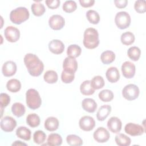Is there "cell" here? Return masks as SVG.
<instances>
[{
    "label": "cell",
    "instance_id": "28",
    "mask_svg": "<svg viewBox=\"0 0 146 146\" xmlns=\"http://www.w3.org/2000/svg\"><path fill=\"white\" fill-rule=\"evenodd\" d=\"M26 111L25 107L21 103L16 102L12 105L11 112L17 117H19L23 116Z\"/></svg>",
    "mask_w": 146,
    "mask_h": 146
},
{
    "label": "cell",
    "instance_id": "19",
    "mask_svg": "<svg viewBox=\"0 0 146 146\" xmlns=\"http://www.w3.org/2000/svg\"><path fill=\"white\" fill-rule=\"evenodd\" d=\"M82 106L83 110L89 113H93L97 108L96 102L91 98H86L82 102Z\"/></svg>",
    "mask_w": 146,
    "mask_h": 146
},
{
    "label": "cell",
    "instance_id": "2",
    "mask_svg": "<svg viewBox=\"0 0 146 146\" xmlns=\"http://www.w3.org/2000/svg\"><path fill=\"white\" fill-rule=\"evenodd\" d=\"M83 43L84 47L88 49H94L97 47L99 44V34L97 30L92 27L86 29Z\"/></svg>",
    "mask_w": 146,
    "mask_h": 146
},
{
    "label": "cell",
    "instance_id": "4",
    "mask_svg": "<svg viewBox=\"0 0 146 146\" xmlns=\"http://www.w3.org/2000/svg\"><path fill=\"white\" fill-rule=\"evenodd\" d=\"M26 102L28 107L31 110L39 108L42 104V99L38 92L34 88H30L27 91Z\"/></svg>",
    "mask_w": 146,
    "mask_h": 146
},
{
    "label": "cell",
    "instance_id": "25",
    "mask_svg": "<svg viewBox=\"0 0 146 146\" xmlns=\"http://www.w3.org/2000/svg\"><path fill=\"white\" fill-rule=\"evenodd\" d=\"M39 1H38L36 2L33 3L31 6L33 14L36 17L42 16L46 11L44 6L42 3H40Z\"/></svg>",
    "mask_w": 146,
    "mask_h": 146
},
{
    "label": "cell",
    "instance_id": "32",
    "mask_svg": "<svg viewBox=\"0 0 146 146\" xmlns=\"http://www.w3.org/2000/svg\"><path fill=\"white\" fill-rule=\"evenodd\" d=\"M44 81L49 84H53L57 82L58 76L56 72L54 70L47 71L43 76Z\"/></svg>",
    "mask_w": 146,
    "mask_h": 146
},
{
    "label": "cell",
    "instance_id": "14",
    "mask_svg": "<svg viewBox=\"0 0 146 146\" xmlns=\"http://www.w3.org/2000/svg\"><path fill=\"white\" fill-rule=\"evenodd\" d=\"M17 64L13 61H7L4 63L2 68L3 75L6 77H10L14 75L17 71Z\"/></svg>",
    "mask_w": 146,
    "mask_h": 146
},
{
    "label": "cell",
    "instance_id": "45",
    "mask_svg": "<svg viewBox=\"0 0 146 146\" xmlns=\"http://www.w3.org/2000/svg\"><path fill=\"white\" fill-rule=\"evenodd\" d=\"M80 5L83 7H89L92 6L95 3L94 0H79Z\"/></svg>",
    "mask_w": 146,
    "mask_h": 146
},
{
    "label": "cell",
    "instance_id": "6",
    "mask_svg": "<svg viewBox=\"0 0 146 146\" xmlns=\"http://www.w3.org/2000/svg\"><path fill=\"white\" fill-rule=\"evenodd\" d=\"M139 94L140 91L139 87L134 84L126 85L122 90L123 96L129 101H132L137 99Z\"/></svg>",
    "mask_w": 146,
    "mask_h": 146
},
{
    "label": "cell",
    "instance_id": "27",
    "mask_svg": "<svg viewBox=\"0 0 146 146\" xmlns=\"http://www.w3.org/2000/svg\"><path fill=\"white\" fill-rule=\"evenodd\" d=\"M82 52V49L77 44H71L67 47V54L68 57L76 58L80 56Z\"/></svg>",
    "mask_w": 146,
    "mask_h": 146
},
{
    "label": "cell",
    "instance_id": "17",
    "mask_svg": "<svg viewBox=\"0 0 146 146\" xmlns=\"http://www.w3.org/2000/svg\"><path fill=\"white\" fill-rule=\"evenodd\" d=\"M49 50L55 54H62L64 50L63 43L59 39H53L48 43Z\"/></svg>",
    "mask_w": 146,
    "mask_h": 146
},
{
    "label": "cell",
    "instance_id": "15",
    "mask_svg": "<svg viewBox=\"0 0 146 146\" xmlns=\"http://www.w3.org/2000/svg\"><path fill=\"white\" fill-rule=\"evenodd\" d=\"M122 127L121 120L115 116L111 117L107 122V127L110 131L114 133H119Z\"/></svg>",
    "mask_w": 146,
    "mask_h": 146
},
{
    "label": "cell",
    "instance_id": "22",
    "mask_svg": "<svg viewBox=\"0 0 146 146\" xmlns=\"http://www.w3.org/2000/svg\"><path fill=\"white\" fill-rule=\"evenodd\" d=\"M31 131L26 127H19L16 130V135L20 139L25 140H29L31 139Z\"/></svg>",
    "mask_w": 146,
    "mask_h": 146
},
{
    "label": "cell",
    "instance_id": "42",
    "mask_svg": "<svg viewBox=\"0 0 146 146\" xmlns=\"http://www.w3.org/2000/svg\"><path fill=\"white\" fill-rule=\"evenodd\" d=\"M135 11L138 13H144L146 11V2L144 0L136 1L134 5Z\"/></svg>",
    "mask_w": 146,
    "mask_h": 146
},
{
    "label": "cell",
    "instance_id": "33",
    "mask_svg": "<svg viewBox=\"0 0 146 146\" xmlns=\"http://www.w3.org/2000/svg\"><path fill=\"white\" fill-rule=\"evenodd\" d=\"M135 39V38L134 34L130 31H127L123 33L120 37L121 43L126 46L132 44L134 42Z\"/></svg>",
    "mask_w": 146,
    "mask_h": 146
},
{
    "label": "cell",
    "instance_id": "11",
    "mask_svg": "<svg viewBox=\"0 0 146 146\" xmlns=\"http://www.w3.org/2000/svg\"><path fill=\"white\" fill-rule=\"evenodd\" d=\"M93 137L98 143H103L107 142L109 140L110 135L107 129L103 127H100L97 128L94 132Z\"/></svg>",
    "mask_w": 146,
    "mask_h": 146
},
{
    "label": "cell",
    "instance_id": "46",
    "mask_svg": "<svg viewBox=\"0 0 146 146\" xmlns=\"http://www.w3.org/2000/svg\"><path fill=\"white\" fill-rule=\"evenodd\" d=\"M114 3L117 8L122 9L127 6L128 3V1L127 0H115Z\"/></svg>",
    "mask_w": 146,
    "mask_h": 146
},
{
    "label": "cell",
    "instance_id": "44",
    "mask_svg": "<svg viewBox=\"0 0 146 146\" xmlns=\"http://www.w3.org/2000/svg\"><path fill=\"white\" fill-rule=\"evenodd\" d=\"M45 3L48 7L51 9H55L59 6L60 2L59 0H46Z\"/></svg>",
    "mask_w": 146,
    "mask_h": 146
},
{
    "label": "cell",
    "instance_id": "16",
    "mask_svg": "<svg viewBox=\"0 0 146 146\" xmlns=\"http://www.w3.org/2000/svg\"><path fill=\"white\" fill-rule=\"evenodd\" d=\"M63 70L66 71L75 73L78 68V62L75 58L68 56L63 61Z\"/></svg>",
    "mask_w": 146,
    "mask_h": 146
},
{
    "label": "cell",
    "instance_id": "41",
    "mask_svg": "<svg viewBox=\"0 0 146 146\" xmlns=\"http://www.w3.org/2000/svg\"><path fill=\"white\" fill-rule=\"evenodd\" d=\"M75 78V73H71L70 72L63 70L61 74V79L64 83H70L74 80Z\"/></svg>",
    "mask_w": 146,
    "mask_h": 146
},
{
    "label": "cell",
    "instance_id": "7",
    "mask_svg": "<svg viewBox=\"0 0 146 146\" xmlns=\"http://www.w3.org/2000/svg\"><path fill=\"white\" fill-rule=\"evenodd\" d=\"M4 35L6 40L9 42H16L19 39L20 31L17 28L9 26L5 29Z\"/></svg>",
    "mask_w": 146,
    "mask_h": 146
},
{
    "label": "cell",
    "instance_id": "9",
    "mask_svg": "<svg viewBox=\"0 0 146 146\" xmlns=\"http://www.w3.org/2000/svg\"><path fill=\"white\" fill-rule=\"evenodd\" d=\"M124 131L127 134L132 136H140L144 132V128L141 125L132 123L127 124L124 127Z\"/></svg>",
    "mask_w": 146,
    "mask_h": 146
},
{
    "label": "cell",
    "instance_id": "36",
    "mask_svg": "<svg viewBox=\"0 0 146 146\" xmlns=\"http://www.w3.org/2000/svg\"><path fill=\"white\" fill-rule=\"evenodd\" d=\"M99 98L104 102H111L113 98V94L110 90H103L99 93Z\"/></svg>",
    "mask_w": 146,
    "mask_h": 146
},
{
    "label": "cell",
    "instance_id": "31",
    "mask_svg": "<svg viewBox=\"0 0 146 146\" xmlns=\"http://www.w3.org/2000/svg\"><path fill=\"white\" fill-rule=\"evenodd\" d=\"M40 122L39 116L36 113H30L26 117V123L31 127H38Z\"/></svg>",
    "mask_w": 146,
    "mask_h": 146
},
{
    "label": "cell",
    "instance_id": "18",
    "mask_svg": "<svg viewBox=\"0 0 146 146\" xmlns=\"http://www.w3.org/2000/svg\"><path fill=\"white\" fill-rule=\"evenodd\" d=\"M106 76L110 82L112 83H116L120 78L119 71L116 67H111L107 70Z\"/></svg>",
    "mask_w": 146,
    "mask_h": 146
},
{
    "label": "cell",
    "instance_id": "29",
    "mask_svg": "<svg viewBox=\"0 0 146 146\" xmlns=\"http://www.w3.org/2000/svg\"><path fill=\"white\" fill-rule=\"evenodd\" d=\"M6 87L11 92H17L21 88V83L17 79H11L7 82Z\"/></svg>",
    "mask_w": 146,
    "mask_h": 146
},
{
    "label": "cell",
    "instance_id": "12",
    "mask_svg": "<svg viewBox=\"0 0 146 146\" xmlns=\"http://www.w3.org/2000/svg\"><path fill=\"white\" fill-rule=\"evenodd\" d=\"M64 19L60 15H52L48 20V25L50 27L54 30L62 29L64 27Z\"/></svg>",
    "mask_w": 146,
    "mask_h": 146
},
{
    "label": "cell",
    "instance_id": "30",
    "mask_svg": "<svg viewBox=\"0 0 146 146\" xmlns=\"http://www.w3.org/2000/svg\"><path fill=\"white\" fill-rule=\"evenodd\" d=\"M115 141L117 145L119 146H128L131 144V139L123 133H119L116 135Z\"/></svg>",
    "mask_w": 146,
    "mask_h": 146
},
{
    "label": "cell",
    "instance_id": "39",
    "mask_svg": "<svg viewBox=\"0 0 146 146\" xmlns=\"http://www.w3.org/2000/svg\"><path fill=\"white\" fill-rule=\"evenodd\" d=\"M46 138V133L40 130L36 131L33 135V140L35 143L37 144H41L43 143Z\"/></svg>",
    "mask_w": 146,
    "mask_h": 146
},
{
    "label": "cell",
    "instance_id": "13",
    "mask_svg": "<svg viewBox=\"0 0 146 146\" xmlns=\"http://www.w3.org/2000/svg\"><path fill=\"white\" fill-rule=\"evenodd\" d=\"M121 71L123 76L127 79H131L133 78L135 74L136 67L135 64L126 61L122 64Z\"/></svg>",
    "mask_w": 146,
    "mask_h": 146
},
{
    "label": "cell",
    "instance_id": "23",
    "mask_svg": "<svg viewBox=\"0 0 146 146\" xmlns=\"http://www.w3.org/2000/svg\"><path fill=\"white\" fill-rule=\"evenodd\" d=\"M115 59V53L110 50L103 51L100 55L102 62L104 64H109L113 62Z\"/></svg>",
    "mask_w": 146,
    "mask_h": 146
},
{
    "label": "cell",
    "instance_id": "5",
    "mask_svg": "<svg viewBox=\"0 0 146 146\" xmlns=\"http://www.w3.org/2000/svg\"><path fill=\"white\" fill-rule=\"evenodd\" d=\"M131 17L126 11L118 12L115 15V22L120 29H125L128 27L131 24Z\"/></svg>",
    "mask_w": 146,
    "mask_h": 146
},
{
    "label": "cell",
    "instance_id": "35",
    "mask_svg": "<svg viewBox=\"0 0 146 146\" xmlns=\"http://www.w3.org/2000/svg\"><path fill=\"white\" fill-rule=\"evenodd\" d=\"M86 17L91 23L94 25L98 24L100 21L99 14L97 11L93 10H89L87 11Z\"/></svg>",
    "mask_w": 146,
    "mask_h": 146
},
{
    "label": "cell",
    "instance_id": "21",
    "mask_svg": "<svg viewBox=\"0 0 146 146\" xmlns=\"http://www.w3.org/2000/svg\"><path fill=\"white\" fill-rule=\"evenodd\" d=\"M59 121L55 117H48L44 121V128L48 131H55L58 128Z\"/></svg>",
    "mask_w": 146,
    "mask_h": 146
},
{
    "label": "cell",
    "instance_id": "26",
    "mask_svg": "<svg viewBox=\"0 0 146 146\" xmlns=\"http://www.w3.org/2000/svg\"><path fill=\"white\" fill-rule=\"evenodd\" d=\"M62 143V138L58 133H51L47 138V144L51 146L60 145Z\"/></svg>",
    "mask_w": 146,
    "mask_h": 146
},
{
    "label": "cell",
    "instance_id": "8",
    "mask_svg": "<svg viewBox=\"0 0 146 146\" xmlns=\"http://www.w3.org/2000/svg\"><path fill=\"white\" fill-rule=\"evenodd\" d=\"M0 125L2 130L6 132H10L17 126V121L11 116H6L1 119Z\"/></svg>",
    "mask_w": 146,
    "mask_h": 146
},
{
    "label": "cell",
    "instance_id": "37",
    "mask_svg": "<svg viewBox=\"0 0 146 146\" xmlns=\"http://www.w3.org/2000/svg\"><path fill=\"white\" fill-rule=\"evenodd\" d=\"M66 141L67 144L71 146H80L83 144L82 139L76 135H68L66 137Z\"/></svg>",
    "mask_w": 146,
    "mask_h": 146
},
{
    "label": "cell",
    "instance_id": "1",
    "mask_svg": "<svg viewBox=\"0 0 146 146\" xmlns=\"http://www.w3.org/2000/svg\"><path fill=\"white\" fill-rule=\"evenodd\" d=\"M23 61L29 73L31 76H38L42 73L44 64L36 55L27 54L24 57Z\"/></svg>",
    "mask_w": 146,
    "mask_h": 146
},
{
    "label": "cell",
    "instance_id": "43",
    "mask_svg": "<svg viewBox=\"0 0 146 146\" xmlns=\"http://www.w3.org/2000/svg\"><path fill=\"white\" fill-rule=\"evenodd\" d=\"M10 102V97L6 93H1L0 94V105L1 109L2 110L6 107Z\"/></svg>",
    "mask_w": 146,
    "mask_h": 146
},
{
    "label": "cell",
    "instance_id": "34",
    "mask_svg": "<svg viewBox=\"0 0 146 146\" xmlns=\"http://www.w3.org/2000/svg\"><path fill=\"white\" fill-rule=\"evenodd\" d=\"M128 56L133 61H137L139 59L141 55L140 48L136 46H132L128 48L127 51Z\"/></svg>",
    "mask_w": 146,
    "mask_h": 146
},
{
    "label": "cell",
    "instance_id": "20",
    "mask_svg": "<svg viewBox=\"0 0 146 146\" xmlns=\"http://www.w3.org/2000/svg\"><path fill=\"white\" fill-rule=\"evenodd\" d=\"M111 112V107L110 105L102 106L96 113V118L99 121L104 120Z\"/></svg>",
    "mask_w": 146,
    "mask_h": 146
},
{
    "label": "cell",
    "instance_id": "47",
    "mask_svg": "<svg viewBox=\"0 0 146 146\" xmlns=\"http://www.w3.org/2000/svg\"><path fill=\"white\" fill-rule=\"evenodd\" d=\"M27 145V144L26 143H22L21 141H15V143H13L12 144V145Z\"/></svg>",
    "mask_w": 146,
    "mask_h": 146
},
{
    "label": "cell",
    "instance_id": "38",
    "mask_svg": "<svg viewBox=\"0 0 146 146\" xmlns=\"http://www.w3.org/2000/svg\"><path fill=\"white\" fill-rule=\"evenodd\" d=\"M104 80L102 76L98 75L94 76L91 80V84L95 90H99L104 86Z\"/></svg>",
    "mask_w": 146,
    "mask_h": 146
},
{
    "label": "cell",
    "instance_id": "40",
    "mask_svg": "<svg viewBox=\"0 0 146 146\" xmlns=\"http://www.w3.org/2000/svg\"><path fill=\"white\" fill-rule=\"evenodd\" d=\"M76 3L74 1H66L63 5V10L66 13H71L76 10Z\"/></svg>",
    "mask_w": 146,
    "mask_h": 146
},
{
    "label": "cell",
    "instance_id": "24",
    "mask_svg": "<svg viewBox=\"0 0 146 146\" xmlns=\"http://www.w3.org/2000/svg\"><path fill=\"white\" fill-rule=\"evenodd\" d=\"M81 93L84 95H91L95 92V89L92 87L90 80H85L80 86Z\"/></svg>",
    "mask_w": 146,
    "mask_h": 146
},
{
    "label": "cell",
    "instance_id": "10",
    "mask_svg": "<svg viewBox=\"0 0 146 146\" xmlns=\"http://www.w3.org/2000/svg\"><path fill=\"white\" fill-rule=\"evenodd\" d=\"M79 125L81 129L84 131H90L95 127V121L92 117L84 116L80 119Z\"/></svg>",
    "mask_w": 146,
    "mask_h": 146
},
{
    "label": "cell",
    "instance_id": "3",
    "mask_svg": "<svg viewBox=\"0 0 146 146\" xmlns=\"http://www.w3.org/2000/svg\"><path fill=\"white\" fill-rule=\"evenodd\" d=\"M29 11L25 7H19L13 10L10 14V21L16 25H20L29 18Z\"/></svg>",
    "mask_w": 146,
    "mask_h": 146
}]
</instances>
